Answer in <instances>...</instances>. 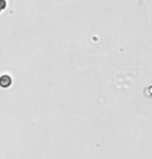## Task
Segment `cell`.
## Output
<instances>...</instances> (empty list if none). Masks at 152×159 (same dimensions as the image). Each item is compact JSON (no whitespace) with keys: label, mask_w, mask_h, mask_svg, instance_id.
Returning a JSON list of instances; mask_svg holds the SVG:
<instances>
[{"label":"cell","mask_w":152,"mask_h":159,"mask_svg":"<svg viewBox=\"0 0 152 159\" xmlns=\"http://www.w3.org/2000/svg\"><path fill=\"white\" fill-rule=\"evenodd\" d=\"M12 85V78L9 75H0V88L6 89Z\"/></svg>","instance_id":"1"},{"label":"cell","mask_w":152,"mask_h":159,"mask_svg":"<svg viewBox=\"0 0 152 159\" xmlns=\"http://www.w3.org/2000/svg\"><path fill=\"white\" fill-rule=\"evenodd\" d=\"M6 6H7V2H6V0H0V8L2 9V11H4L6 8Z\"/></svg>","instance_id":"2"},{"label":"cell","mask_w":152,"mask_h":159,"mask_svg":"<svg viewBox=\"0 0 152 159\" xmlns=\"http://www.w3.org/2000/svg\"><path fill=\"white\" fill-rule=\"evenodd\" d=\"M1 11H2V9H1V8H0V14H1Z\"/></svg>","instance_id":"3"}]
</instances>
